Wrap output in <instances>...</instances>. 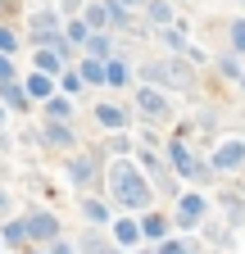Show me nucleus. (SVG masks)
<instances>
[{
    "label": "nucleus",
    "instance_id": "26",
    "mask_svg": "<svg viewBox=\"0 0 245 254\" xmlns=\"http://www.w3.org/2000/svg\"><path fill=\"white\" fill-rule=\"evenodd\" d=\"M64 114H68V100H50V118H55V123L64 118Z\"/></svg>",
    "mask_w": 245,
    "mask_h": 254
},
{
    "label": "nucleus",
    "instance_id": "4",
    "mask_svg": "<svg viewBox=\"0 0 245 254\" xmlns=\"http://www.w3.org/2000/svg\"><path fill=\"white\" fill-rule=\"evenodd\" d=\"M23 232H27V236H37V241H50L59 227H55V218H50V213H32V218L23 222Z\"/></svg>",
    "mask_w": 245,
    "mask_h": 254
},
{
    "label": "nucleus",
    "instance_id": "16",
    "mask_svg": "<svg viewBox=\"0 0 245 254\" xmlns=\"http://www.w3.org/2000/svg\"><path fill=\"white\" fill-rule=\"evenodd\" d=\"M82 82H105V68H100V64H96V59H91V64H86V68H82Z\"/></svg>",
    "mask_w": 245,
    "mask_h": 254
},
{
    "label": "nucleus",
    "instance_id": "17",
    "mask_svg": "<svg viewBox=\"0 0 245 254\" xmlns=\"http://www.w3.org/2000/svg\"><path fill=\"white\" fill-rule=\"evenodd\" d=\"M86 218H91V222H105V218H109V209H105L100 200H91V204H86Z\"/></svg>",
    "mask_w": 245,
    "mask_h": 254
},
{
    "label": "nucleus",
    "instance_id": "20",
    "mask_svg": "<svg viewBox=\"0 0 245 254\" xmlns=\"http://www.w3.org/2000/svg\"><path fill=\"white\" fill-rule=\"evenodd\" d=\"M159 254H195V250H191V245H186V241H168V245H164V250H159Z\"/></svg>",
    "mask_w": 245,
    "mask_h": 254
},
{
    "label": "nucleus",
    "instance_id": "10",
    "mask_svg": "<svg viewBox=\"0 0 245 254\" xmlns=\"http://www.w3.org/2000/svg\"><path fill=\"white\" fill-rule=\"evenodd\" d=\"M37 64H41V73L50 77V73H59V64H64V55H55V50H41V55H37Z\"/></svg>",
    "mask_w": 245,
    "mask_h": 254
},
{
    "label": "nucleus",
    "instance_id": "23",
    "mask_svg": "<svg viewBox=\"0 0 245 254\" xmlns=\"http://www.w3.org/2000/svg\"><path fill=\"white\" fill-rule=\"evenodd\" d=\"M232 46L245 50V23H232Z\"/></svg>",
    "mask_w": 245,
    "mask_h": 254
},
{
    "label": "nucleus",
    "instance_id": "2",
    "mask_svg": "<svg viewBox=\"0 0 245 254\" xmlns=\"http://www.w3.org/2000/svg\"><path fill=\"white\" fill-rule=\"evenodd\" d=\"M145 77H155V82H173V86H191V68H182V64H150Z\"/></svg>",
    "mask_w": 245,
    "mask_h": 254
},
{
    "label": "nucleus",
    "instance_id": "25",
    "mask_svg": "<svg viewBox=\"0 0 245 254\" xmlns=\"http://www.w3.org/2000/svg\"><path fill=\"white\" fill-rule=\"evenodd\" d=\"M86 23H91V27H100V23H105V9H100V5H91V9H86Z\"/></svg>",
    "mask_w": 245,
    "mask_h": 254
},
{
    "label": "nucleus",
    "instance_id": "27",
    "mask_svg": "<svg viewBox=\"0 0 245 254\" xmlns=\"http://www.w3.org/2000/svg\"><path fill=\"white\" fill-rule=\"evenodd\" d=\"M14 41H18L14 32H5V27H0V50H14Z\"/></svg>",
    "mask_w": 245,
    "mask_h": 254
},
{
    "label": "nucleus",
    "instance_id": "15",
    "mask_svg": "<svg viewBox=\"0 0 245 254\" xmlns=\"http://www.w3.org/2000/svg\"><path fill=\"white\" fill-rule=\"evenodd\" d=\"M141 236H164V218H159V213L145 218V222H141Z\"/></svg>",
    "mask_w": 245,
    "mask_h": 254
},
{
    "label": "nucleus",
    "instance_id": "18",
    "mask_svg": "<svg viewBox=\"0 0 245 254\" xmlns=\"http://www.w3.org/2000/svg\"><path fill=\"white\" fill-rule=\"evenodd\" d=\"M5 241H9V245L27 241V232H23V222H9V227H5Z\"/></svg>",
    "mask_w": 245,
    "mask_h": 254
},
{
    "label": "nucleus",
    "instance_id": "5",
    "mask_svg": "<svg viewBox=\"0 0 245 254\" xmlns=\"http://www.w3.org/2000/svg\"><path fill=\"white\" fill-rule=\"evenodd\" d=\"M213 164H218V168H236V164H245V145H241V141H227L218 154H213Z\"/></svg>",
    "mask_w": 245,
    "mask_h": 254
},
{
    "label": "nucleus",
    "instance_id": "22",
    "mask_svg": "<svg viewBox=\"0 0 245 254\" xmlns=\"http://www.w3.org/2000/svg\"><path fill=\"white\" fill-rule=\"evenodd\" d=\"M150 18H155V23H168V5H164V0H155V5H150Z\"/></svg>",
    "mask_w": 245,
    "mask_h": 254
},
{
    "label": "nucleus",
    "instance_id": "21",
    "mask_svg": "<svg viewBox=\"0 0 245 254\" xmlns=\"http://www.w3.org/2000/svg\"><path fill=\"white\" fill-rule=\"evenodd\" d=\"M105 77H109V82H127V68H122V64H109Z\"/></svg>",
    "mask_w": 245,
    "mask_h": 254
},
{
    "label": "nucleus",
    "instance_id": "14",
    "mask_svg": "<svg viewBox=\"0 0 245 254\" xmlns=\"http://www.w3.org/2000/svg\"><path fill=\"white\" fill-rule=\"evenodd\" d=\"M0 95H5V100H9L14 109H23V105H27V100H23V95H27V91H18L14 82H9V86H0Z\"/></svg>",
    "mask_w": 245,
    "mask_h": 254
},
{
    "label": "nucleus",
    "instance_id": "3",
    "mask_svg": "<svg viewBox=\"0 0 245 254\" xmlns=\"http://www.w3.org/2000/svg\"><path fill=\"white\" fill-rule=\"evenodd\" d=\"M168 154H173V164H177V173H182V177H200L195 154H191L186 145H182V141H173V145H168Z\"/></svg>",
    "mask_w": 245,
    "mask_h": 254
},
{
    "label": "nucleus",
    "instance_id": "8",
    "mask_svg": "<svg viewBox=\"0 0 245 254\" xmlns=\"http://www.w3.org/2000/svg\"><path fill=\"white\" fill-rule=\"evenodd\" d=\"M114 236H118V245H136V241H141V227H136L132 218H122L118 227H114Z\"/></svg>",
    "mask_w": 245,
    "mask_h": 254
},
{
    "label": "nucleus",
    "instance_id": "19",
    "mask_svg": "<svg viewBox=\"0 0 245 254\" xmlns=\"http://www.w3.org/2000/svg\"><path fill=\"white\" fill-rule=\"evenodd\" d=\"M91 177V164H86V159H73V182H86Z\"/></svg>",
    "mask_w": 245,
    "mask_h": 254
},
{
    "label": "nucleus",
    "instance_id": "1",
    "mask_svg": "<svg viewBox=\"0 0 245 254\" xmlns=\"http://www.w3.org/2000/svg\"><path fill=\"white\" fill-rule=\"evenodd\" d=\"M109 182H114V195H118L122 204H132V209H141V204L150 200V190H145V182L136 177L132 164H118V168L109 173Z\"/></svg>",
    "mask_w": 245,
    "mask_h": 254
},
{
    "label": "nucleus",
    "instance_id": "11",
    "mask_svg": "<svg viewBox=\"0 0 245 254\" xmlns=\"http://www.w3.org/2000/svg\"><path fill=\"white\" fill-rule=\"evenodd\" d=\"M46 141H50V145H68V141H73V132H68L64 123H55V127H46Z\"/></svg>",
    "mask_w": 245,
    "mask_h": 254
},
{
    "label": "nucleus",
    "instance_id": "12",
    "mask_svg": "<svg viewBox=\"0 0 245 254\" xmlns=\"http://www.w3.org/2000/svg\"><path fill=\"white\" fill-rule=\"evenodd\" d=\"M96 118H100L105 127H122V109H114V105H100V109H96Z\"/></svg>",
    "mask_w": 245,
    "mask_h": 254
},
{
    "label": "nucleus",
    "instance_id": "6",
    "mask_svg": "<svg viewBox=\"0 0 245 254\" xmlns=\"http://www.w3.org/2000/svg\"><path fill=\"white\" fill-rule=\"evenodd\" d=\"M200 213H204V200H200V195H186V200H182V209H177V222H182V227H195Z\"/></svg>",
    "mask_w": 245,
    "mask_h": 254
},
{
    "label": "nucleus",
    "instance_id": "7",
    "mask_svg": "<svg viewBox=\"0 0 245 254\" xmlns=\"http://www.w3.org/2000/svg\"><path fill=\"white\" fill-rule=\"evenodd\" d=\"M136 105H141L150 118H159V114H164V95H159V91H141V95H136Z\"/></svg>",
    "mask_w": 245,
    "mask_h": 254
},
{
    "label": "nucleus",
    "instance_id": "13",
    "mask_svg": "<svg viewBox=\"0 0 245 254\" xmlns=\"http://www.w3.org/2000/svg\"><path fill=\"white\" fill-rule=\"evenodd\" d=\"M27 95H50V77L46 73H37V77H27V86H23Z\"/></svg>",
    "mask_w": 245,
    "mask_h": 254
},
{
    "label": "nucleus",
    "instance_id": "9",
    "mask_svg": "<svg viewBox=\"0 0 245 254\" xmlns=\"http://www.w3.org/2000/svg\"><path fill=\"white\" fill-rule=\"evenodd\" d=\"M32 37H37V41H55V18H50V14H37V18H32Z\"/></svg>",
    "mask_w": 245,
    "mask_h": 254
},
{
    "label": "nucleus",
    "instance_id": "24",
    "mask_svg": "<svg viewBox=\"0 0 245 254\" xmlns=\"http://www.w3.org/2000/svg\"><path fill=\"white\" fill-rule=\"evenodd\" d=\"M9 77H14V64H9L5 55H0V86H9Z\"/></svg>",
    "mask_w": 245,
    "mask_h": 254
}]
</instances>
